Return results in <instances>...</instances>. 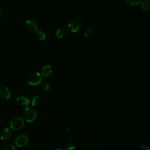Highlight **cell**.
I'll use <instances>...</instances> for the list:
<instances>
[{
    "mask_svg": "<svg viewBox=\"0 0 150 150\" xmlns=\"http://www.w3.org/2000/svg\"><path fill=\"white\" fill-rule=\"evenodd\" d=\"M23 116L27 122H32L36 119V111L33 108L31 107H27L23 110Z\"/></svg>",
    "mask_w": 150,
    "mask_h": 150,
    "instance_id": "6da1fadb",
    "label": "cell"
},
{
    "mask_svg": "<svg viewBox=\"0 0 150 150\" xmlns=\"http://www.w3.org/2000/svg\"><path fill=\"white\" fill-rule=\"evenodd\" d=\"M27 80L28 83L32 86L38 85L42 81V76L40 73L38 72H33L28 76Z\"/></svg>",
    "mask_w": 150,
    "mask_h": 150,
    "instance_id": "7a4b0ae2",
    "label": "cell"
},
{
    "mask_svg": "<svg viewBox=\"0 0 150 150\" xmlns=\"http://www.w3.org/2000/svg\"><path fill=\"white\" fill-rule=\"evenodd\" d=\"M83 27V22L79 19H73L70 21L68 25V28L73 33L80 30Z\"/></svg>",
    "mask_w": 150,
    "mask_h": 150,
    "instance_id": "3957f363",
    "label": "cell"
},
{
    "mask_svg": "<svg viewBox=\"0 0 150 150\" xmlns=\"http://www.w3.org/2000/svg\"><path fill=\"white\" fill-rule=\"evenodd\" d=\"M24 124L23 120L20 117H15L10 121V127L13 130L21 129Z\"/></svg>",
    "mask_w": 150,
    "mask_h": 150,
    "instance_id": "277c9868",
    "label": "cell"
},
{
    "mask_svg": "<svg viewBox=\"0 0 150 150\" xmlns=\"http://www.w3.org/2000/svg\"><path fill=\"white\" fill-rule=\"evenodd\" d=\"M26 27L28 31L30 32H35L38 30L39 25L38 22L36 20L30 19L26 21Z\"/></svg>",
    "mask_w": 150,
    "mask_h": 150,
    "instance_id": "5b68a950",
    "label": "cell"
},
{
    "mask_svg": "<svg viewBox=\"0 0 150 150\" xmlns=\"http://www.w3.org/2000/svg\"><path fill=\"white\" fill-rule=\"evenodd\" d=\"M28 138L26 135L22 134L19 135L15 139V143L18 147H22L27 144L28 142Z\"/></svg>",
    "mask_w": 150,
    "mask_h": 150,
    "instance_id": "8992f818",
    "label": "cell"
},
{
    "mask_svg": "<svg viewBox=\"0 0 150 150\" xmlns=\"http://www.w3.org/2000/svg\"><path fill=\"white\" fill-rule=\"evenodd\" d=\"M11 93L9 88L5 86L0 87V98L4 100H7L11 97Z\"/></svg>",
    "mask_w": 150,
    "mask_h": 150,
    "instance_id": "52a82bcc",
    "label": "cell"
},
{
    "mask_svg": "<svg viewBox=\"0 0 150 150\" xmlns=\"http://www.w3.org/2000/svg\"><path fill=\"white\" fill-rule=\"evenodd\" d=\"M16 103L21 107H27L30 103V100L25 96H21L16 98Z\"/></svg>",
    "mask_w": 150,
    "mask_h": 150,
    "instance_id": "ba28073f",
    "label": "cell"
},
{
    "mask_svg": "<svg viewBox=\"0 0 150 150\" xmlns=\"http://www.w3.org/2000/svg\"><path fill=\"white\" fill-rule=\"evenodd\" d=\"M12 137V131L10 129L5 128L0 132V138L2 140H8Z\"/></svg>",
    "mask_w": 150,
    "mask_h": 150,
    "instance_id": "9c48e42d",
    "label": "cell"
},
{
    "mask_svg": "<svg viewBox=\"0 0 150 150\" xmlns=\"http://www.w3.org/2000/svg\"><path fill=\"white\" fill-rule=\"evenodd\" d=\"M68 35V30L64 27L59 28L56 30V35L58 38H63Z\"/></svg>",
    "mask_w": 150,
    "mask_h": 150,
    "instance_id": "30bf717a",
    "label": "cell"
},
{
    "mask_svg": "<svg viewBox=\"0 0 150 150\" xmlns=\"http://www.w3.org/2000/svg\"><path fill=\"white\" fill-rule=\"evenodd\" d=\"M52 73V69L50 65H45L42 67V73L43 76L47 77L51 75Z\"/></svg>",
    "mask_w": 150,
    "mask_h": 150,
    "instance_id": "8fae6325",
    "label": "cell"
},
{
    "mask_svg": "<svg viewBox=\"0 0 150 150\" xmlns=\"http://www.w3.org/2000/svg\"><path fill=\"white\" fill-rule=\"evenodd\" d=\"M141 8L144 11H147L149 9V0H142L141 1Z\"/></svg>",
    "mask_w": 150,
    "mask_h": 150,
    "instance_id": "7c38bea8",
    "label": "cell"
},
{
    "mask_svg": "<svg viewBox=\"0 0 150 150\" xmlns=\"http://www.w3.org/2000/svg\"><path fill=\"white\" fill-rule=\"evenodd\" d=\"M94 34V30L92 28H88L85 30L84 32V35L86 38H91L93 36Z\"/></svg>",
    "mask_w": 150,
    "mask_h": 150,
    "instance_id": "4fadbf2b",
    "label": "cell"
},
{
    "mask_svg": "<svg viewBox=\"0 0 150 150\" xmlns=\"http://www.w3.org/2000/svg\"><path fill=\"white\" fill-rule=\"evenodd\" d=\"M36 32V37L38 39H39L40 40H43L46 39V35L42 30H38Z\"/></svg>",
    "mask_w": 150,
    "mask_h": 150,
    "instance_id": "5bb4252c",
    "label": "cell"
},
{
    "mask_svg": "<svg viewBox=\"0 0 150 150\" xmlns=\"http://www.w3.org/2000/svg\"><path fill=\"white\" fill-rule=\"evenodd\" d=\"M40 103V98L39 96H35L34 97L31 101V104L33 106H36L39 105Z\"/></svg>",
    "mask_w": 150,
    "mask_h": 150,
    "instance_id": "9a60e30c",
    "label": "cell"
},
{
    "mask_svg": "<svg viewBox=\"0 0 150 150\" xmlns=\"http://www.w3.org/2000/svg\"><path fill=\"white\" fill-rule=\"evenodd\" d=\"M125 1L130 6H136L141 4V0H125Z\"/></svg>",
    "mask_w": 150,
    "mask_h": 150,
    "instance_id": "2e32d148",
    "label": "cell"
},
{
    "mask_svg": "<svg viewBox=\"0 0 150 150\" xmlns=\"http://www.w3.org/2000/svg\"><path fill=\"white\" fill-rule=\"evenodd\" d=\"M64 148L66 150H73L75 149V145L72 142H68L64 145Z\"/></svg>",
    "mask_w": 150,
    "mask_h": 150,
    "instance_id": "e0dca14e",
    "label": "cell"
},
{
    "mask_svg": "<svg viewBox=\"0 0 150 150\" xmlns=\"http://www.w3.org/2000/svg\"><path fill=\"white\" fill-rule=\"evenodd\" d=\"M42 88H43V90L45 91H49L50 89V84L46 82H44L42 83Z\"/></svg>",
    "mask_w": 150,
    "mask_h": 150,
    "instance_id": "ac0fdd59",
    "label": "cell"
},
{
    "mask_svg": "<svg viewBox=\"0 0 150 150\" xmlns=\"http://www.w3.org/2000/svg\"><path fill=\"white\" fill-rule=\"evenodd\" d=\"M2 150H16V148L13 145L8 144L4 146Z\"/></svg>",
    "mask_w": 150,
    "mask_h": 150,
    "instance_id": "d6986e66",
    "label": "cell"
},
{
    "mask_svg": "<svg viewBox=\"0 0 150 150\" xmlns=\"http://www.w3.org/2000/svg\"><path fill=\"white\" fill-rule=\"evenodd\" d=\"M2 14H3V12H2V11L0 9V18L2 16Z\"/></svg>",
    "mask_w": 150,
    "mask_h": 150,
    "instance_id": "ffe728a7",
    "label": "cell"
},
{
    "mask_svg": "<svg viewBox=\"0 0 150 150\" xmlns=\"http://www.w3.org/2000/svg\"><path fill=\"white\" fill-rule=\"evenodd\" d=\"M56 150H62V149H56Z\"/></svg>",
    "mask_w": 150,
    "mask_h": 150,
    "instance_id": "44dd1931",
    "label": "cell"
}]
</instances>
